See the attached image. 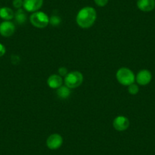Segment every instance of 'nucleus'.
<instances>
[{"instance_id": "ddd939ff", "label": "nucleus", "mask_w": 155, "mask_h": 155, "mask_svg": "<svg viewBox=\"0 0 155 155\" xmlns=\"http://www.w3.org/2000/svg\"><path fill=\"white\" fill-rule=\"evenodd\" d=\"M14 18L18 25H24L27 21V15L22 8H20L15 12Z\"/></svg>"}, {"instance_id": "1a4fd4ad", "label": "nucleus", "mask_w": 155, "mask_h": 155, "mask_svg": "<svg viewBox=\"0 0 155 155\" xmlns=\"http://www.w3.org/2000/svg\"><path fill=\"white\" fill-rule=\"evenodd\" d=\"M44 0H24L23 8L28 12H35L42 7Z\"/></svg>"}, {"instance_id": "0eeeda50", "label": "nucleus", "mask_w": 155, "mask_h": 155, "mask_svg": "<svg viewBox=\"0 0 155 155\" xmlns=\"http://www.w3.org/2000/svg\"><path fill=\"white\" fill-rule=\"evenodd\" d=\"M113 126L116 130L123 132L129 127V120L125 116H118L113 120Z\"/></svg>"}, {"instance_id": "39448f33", "label": "nucleus", "mask_w": 155, "mask_h": 155, "mask_svg": "<svg viewBox=\"0 0 155 155\" xmlns=\"http://www.w3.org/2000/svg\"><path fill=\"white\" fill-rule=\"evenodd\" d=\"M15 31V25L10 21H4L0 24V35L4 37H10Z\"/></svg>"}, {"instance_id": "f8f14e48", "label": "nucleus", "mask_w": 155, "mask_h": 155, "mask_svg": "<svg viewBox=\"0 0 155 155\" xmlns=\"http://www.w3.org/2000/svg\"><path fill=\"white\" fill-rule=\"evenodd\" d=\"M15 13L12 8L8 7H2L0 8V18L4 21H11L14 18Z\"/></svg>"}, {"instance_id": "2eb2a0df", "label": "nucleus", "mask_w": 155, "mask_h": 155, "mask_svg": "<svg viewBox=\"0 0 155 155\" xmlns=\"http://www.w3.org/2000/svg\"><path fill=\"white\" fill-rule=\"evenodd\" d=\"M61 21H62L61 18L57 15H53L50 18V25L53 27H56L60 25Z\"/></svg>"}, {"instance_id": "f3484780", "label": "nucleus", "mask_w": 155, "mask_h": 155, "mask_svg": "<svg viewBox=\"0 0 155 155\" xmlns=\"http://www.w3.org/2000/svg\"><path fill=\"white\" fill-rule=\"evenodd\" d=\"M12 5L16 9H20L23 7L24 0H13Z\"/></svg>"}, {"instance_id": "4468645a", "label": "nucleus", "mask_w": 155, "mask_h": 155, "mask_svg": "<svg viewBox=\"0 0 155 155\" xmlns=\"http://www.w3.org/2000/svg\"><path fill=\"white\" fill-rule=\"evenodd\" d=\"M56 94L61 99H67L71 94V89L67 86L62 85L56 90Z\"/></svg>"}, {"instance_id": "6ab92c4d", "label": "nucleus", "mask_w": 155, "mask_h": 155, "mask_svg": "<svg viewBox=\"0 0 155 155\" xmlns=\"http://www.w3.org/2000/svg\"><path fill=\"white\" fill-rule=\"evenodd\" d=\"M58 72L61 77H65V75L68 74V69L65 67H60L58 69Z\"/></svg>"}, {"instance_id": "7ed1b4c3", "label": "nucleus", "mask_w": 155, "mask_h": 155, "mask_svg": "<svg viewBox=\"0 0 155 155\" xmlns=\"http://www.w3.org/2000/svg\"><path fill=\"white\" fill-rule=\"evenodd\" d=\"M84 81V76L82 73L78 71H72L68 72L65 75L64 82L65 86L70 89H74L81 85Z\"/></svg>"}, {"instance_id": "f257e3e1", "label": "nucleus", "mask_w": 155, "mask_h": 155, "mask_svg": "<svg viewBox=\"0 0 155 155\" xmlns=\"http://www.w3.org/2000/svg\"><path fill=\"white\" fill-rule=\"evenodd\" d=\"M97 20V12L93 7L86 6L81 8L76 16V23L80 28L87 29L94 25Z\"/></svg>"}, {"instance_id": "f03ea898", "label": "nucleus", "mask_w": 155, "mask_h": 155, "mask_svg": "<svg viewBox=\"0 0 155 155\" xmlns=\"http://www.w3.org/2000/svg\"><path fill=\"white\" fill-rule=\"evenodd\" d=\"M116 79L120 84L123 86H129L135 83V76L133 71L129 68L123 67L118 69L116 74Z\"/></svg>"}, {"instance_id": "a211bd4d", "label": "nucleus", "mask_w": 155, "mask_h": 155, "mask_svg": "<svg viewBox=\"0 0 155 155\" xmlns=\"http://www.w3.org/2000/svg\"><path fill=\"white\" fill-rule=\"evenodd\" d=\"M94 3L99 7H104L107 5L109 0H94Z\"/></svg>"}, {"instance_id": "dca6fc26", "label": "nucleus", "mask_w": 155, "mask_h": 155, "mask_svg": "<svg viewBox=\"0 0 155 155\" xmlns=\"http://www.w3.org/2000/svg\"><path fill=\"white\" fill-rule=\"evenodd\" d=\"M128 91L132 95L137 94L138 93V91H139V87H138V84L133 83V84L128 86Z\"/></svg>"}, {"instance_id": "aec40b11", "label": "nucleus", "mask_w": 155, "mask_h": 155, "mask_svg": "<svg viewBox=\"0 0 155 155\" xmlns=\"http://www.w3.org/2000/svg\"><path fill=\"white\" fill-rule=\"evenodd\" d=\"M5 53H6V48L3 44L0 43V57L3 56L5 54Z\"/></svg>"}, {"instance_id": "20e7f679", "label": "nucleus", "mask_w": 155, "mask_h": 155, "mask_svg": "<svg viewBox=\"0 0 155 155\" xmlns=\"http://www.w3.org/2000/svg\"><path fill=\"white\" fill-rule=\"evenodd\" d=\"M30 22L37 28H45L50 25V18L44 12H35L30 16Z\"/></svg>"}, {"instance_id": "9b49d317", "label": "nucleus", "mask_w": 155, "mask_h": 155, "mask_svg": "<svg viewBox=\"0 0 155 155\" xmlns=\"http://www.w3.org/2000/svg\"><path fill=\"white\" fill-rule=\"evenodd\" d=\"M63 80L59 74H51L47 79V84L52 89H58L62 85Z\"/></svg>"}, {"instance_id": "6e6552de", "label": "nucleus", "mask_w": 155, "mask_h": 155, "mask_svg": "<svg viewBox=\"0 0 155 155\" xmlns=\"http://www.w3.org/2000/svg\"><path fill=\"white\" fill-rule=\"evenodd\" d=\"M63 143L62 137L59 134H52L47 140V146L50 150H56L62 146Z\"/></svg>"}, {"instance_id": "423d86ee", "label": "nucleus", "mask_w": 155, "mask_h": 155, "mask_svg": "<svg viewBox=\"0 0 155 155\" xmlns=\"http://www.w3.org/2000/svg\"><path fill=\"white\" fill-rule=\"evenodd\" d=\"M152 80V74L149 70L142 69L139 71L135 76V81L139 85H147Z\"/></svg>"}, {"instance_id": "9d476101", "label": "nucleus", "mask_w": 155, "mask_h": 155, "mask_svg": "<svg viewBox=\"0 0 155 155\" xmlns=\"http://www.w3.org/2000/svg\"><path fill=\"white\" fill-rule=\"evenodd\" d=\"M137 7L144 12H149L155 8V0H138Z\"/></svg>"}]
</instances>
